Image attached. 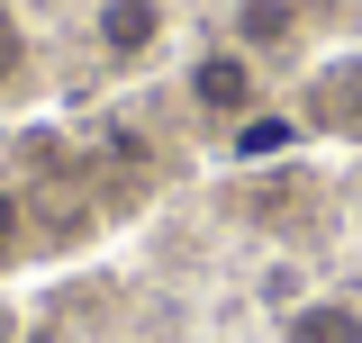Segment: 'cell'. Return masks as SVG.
I'll use <instances>...</instances> for the list:
<instances>
[{"label": "cell", "instance_id": "277c9868", "mask_svg": "<svg viewBox=\"0 0 362 343\" xmlns=\"http://www.w3.org/2000/svg\"><path fill=\"white\" fill-rule=\"evenodd\" d=\"M226 28H235L245 54H281V45L299 37V0H235V9H226Z\"/></svg>", "mask_w": 362, "mask_h": 343}, {"label": "cell", "instance_id": "7a4b0ae2", "mask_svg": "<svg viewBox=\"0 0 362 343\" xmlns=\"http://www.w3.org/2000/svg\"><path fill=\"white\" fill-rule=\"evenodd\" d=\"M173 37V0H90V45L109 64H145Z\"/></svg>", "mask_w": 362, "mask_h": 343}, {"label": "cell", "instance_id": "8992f818", "mask_svg": "<svg viewBox=\"0 0 362 343\" xmlns=\"http://www.w3.org/2000/svg\"><path fill=\"white\" fill-rule=\"evenodd\" d=\"M28 64H37V45H28V28H18V9L0 0V90L28 82Z\"/></svg>", "mask_w": 362, "mask_h": 343}, {"label": "cell", "instance_id": "6da1fadb", "mask_svg": "<svg viewBox=\"0 0 362 343\" xmlns=\"http://www.w3.org/2000/svg\"><path fill=\"white\" fill-rule=\"evenodd\" d=\"M181 90H190V109H199V118H226V127H245V118L263 109V73H254V54H245L235 37L209 45V54H190Z\"/></svg>", "mask_w": 362, "mask_h": 343}, {"label": "cell", "instance_id": "ba28073f", "mask_svg": "<svg viewBox=\"0 0 362 343\" xmlns=\"http://www.w3.org/2000/svg\"><path fill=\"white\" fill-rule=\"evenodd\" d=\"M354 226H362V217H354Z\"/></svg>", "mask_w": 362, "mask_h": 343}, {"label": "cell", "instance_id": "5b68a950", "mask_svg": "<svg viewBox=\"0 0 362 343\" xmlns=\"http://www.w3.org/2000/svg\"><path fill=\"white\" fill-rule=\"evenodd\" d=\"M28 244H37V226H28V199H18V190L0 181V280H9V271L28 262Z\"/></svg>", "mask_w": 362, "mask_h": 343}, {"label": "cell", "instance_id": "52a82bcc", "mask_svg": "<svg viewBox=\"0 0 362 343\" xmlns=\"http://www.w3.org/2000/svg\"><path fill=\"white\" fill-rule=\"evenodd\" d=\"M281 145H290V127H281V118H263V109H254V118L235 127V163H263V154H281Z\"/></svg>", "mask_w": 362, "mask_h": 343}, {"label": "cell", "instance_id": "3957f363", "mask_svg": "<svg viewBox=\"0 0 362 343\" xmlns=\"http://www.w3.org/2000/svg\"><path fill=\"white\" fill-rule=\"evenodd\" d=\"M281 343H362V307L354 299H299V307H281Z\"/></svg>", "mask_w": 362, "mask_h": 343}]
</instances>
